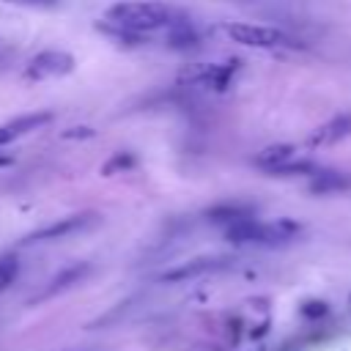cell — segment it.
<instances>
[{"mask_svg": "<svg viewBox=\"0 0 351 351\" xmlns=\"http://www.w3.org/2000/svg\"><path fill=\"white\" fill-rule=\"evenodd\" d=\"M19 274V255L16 252H3L0 255V293L16 280Z\"/></svg>", "mask_w": 351, "mask_h": 351, "instance_id": "13", "label": "cell"}, {"mask_svg": "<svg viewBox=\"0 0 351 351\" xmlns=\"http://www.w3.org/2000/svg\"><path fill=\"white\" fill-rule=\"evenodd\" d=\"M104 16L118 33H123L129 38L167 30L184 19L176 8L156 3V0H123V3H115L112 8H107Z\"/></svg>", "mask_w": 351, "mask_h": 351, "instance_id": "1", "label": "cell"}, {"mask_svg": "<svg viewBox=\"0 0 351 351\" xmlns=\"http://www.w3.org/2000/svg\"><path fill=\"white\" fill-rule=\"evenodd\" d=\"M351 134V115H337L329 123H324L321 129H315V134L310 137V145H335L337 140Z\"/></svg>", "mask_w": 351, "mask_h": 351, "instance_id": "11", "label": "cell"}, {"mask_svg": "<svg viewBox=\"0 0 351 351\" xmlns=\"http://www.w3.org/2000/svg\"><path fill=\"white\" fill-rule=\"evenodd\" d=\"M302 313H304L307 318H318V315L326 313V304H324V302H307V304L302 307Z\"/></svg>", "mask_w": 351, "mask_h": 351, "instance_id": "15", "label": "cell"}, {"mask_svg": "<svg viewBox=\"0 0 351 351\" xmlns=\"http://www.w3.org/2000/svg\"><path fill=\"white\" fill-rule=\"evenodd\" d=\"M96 222V214H74V217H66V219H58L47 228H38L33 230L30 236H25L22 244H36V241H52V239H63V236H71V233H80L85 228H90Z\"/></svg>", "mask_w": 351, "mask_h": 351, "instance_id": "6", "label": "cell"}, {"mask_svg": "<svg viewBox=\"0 0 351 351\" xmlns=\"http://www.w3.org/2000/svg\"><path fill=\"white\" fill-rule=\"evenodd\" d=\"M14 5H30V8H58L60 0H5Z\"/></svg>", "mask_w": 351, "mask_h": 351, "instance_id": "14", "label": "cell"}, {"mask_svg": "<svg viewBox=\"0 0 351 351\" xmlns=\"http://www.w3.org/2000/svg\"><path fill=\"white\" fill-rule=\"evenodd\" d=\"M90 271V266L88 263H74V266H69V269H63V271H58L41 291H38V296H36V302H41V299H52V296H58V293H63L66 288H71L74 282H80L85 274Z\"/></svg>", "mask_w": 351, "mask_h": 351, "instance_id": "8", "label": "cell"}, {"mask_svg": "<svg viewBox=\"0 0 351 351\" xmlns=\"http://www.w3.org/2000/svg\"><path fill=\"white\" fill-rule=\"evenodd\" d=\"M302 230L299 222L293 219H274V222H258L252 217L247 219H239L233 225L225 228V236L228 241L233 244H285L291 241L296 233Z\"/></svg>", "mask_w": 351, "mask_h": 351, "instance_id": "2", "label": "cell"}, {"mask_svg": "<svg viewBox=\"0 0 351 351\" xmlns=\"http://www.w3.org/2000/svg\"><path fill=\"white\" fill-rule=\"evenodd\" d=\"M225 36L236 44L252 47V49H274V47H299V41H293L291 36H285L277 27H266V25H250V22H228Z\"/></svg>", "mask_w": 351, "mask_h": 351, "instance_id": "3", "label": "cell"}, {"mask_svg": "<svg viewBox=\"0 0 351 351\" xmlns=\"http://www.w3.org/2000/svg\"><path fill=\"white\" fill-rule=\"evenodd\" d=\"M233 71H236V60L233 63H192V66H186L181 74H178V82H184V85H208V88H217V90H222L225 85H228V80L233 77Z\"/></svg>", "mask_w": 351, "mask_h": 351, "instance_id": "4", "label": "cell"}, {"mask_svg": "<svg viewBox=\"0 0 351 351\" xmlns=\"http://www.w3.org/2000/svg\"><path fill=\"white\" fill-rule=\"evenodd\" d=\"M49 121H52V112L38 110V112H27V115H19V118L3 123L0 126V148L8 145V143H14V140H19V137H25V134H30V132H38Z\"/></svg>", "mask_w": 351, "mask_h": 351, "instance_id": "7", "label": "cell"}, {"mask_svg": "<svg viewBox=\"0 0 351 351\" xmlns=\"http://www.w3.org/2000/svg\"><path fill=\"white\" fill-rule=\"evenodd\" d=\"M74 71V58L60 49H47L38 52L27 63V77L30 80H52V77H66Z\"/></svg>", "mask_w": 351, "mask_h": 351, "instance_id": "5", "label": "cell"}, {"mask_svg": "<svg viewBox=\"0 0 351 351\" xmlns=\"http://www.w3.org/2000/svg\"><path fill=\"white\" fill-rule=\"evenodd\" d=\"M343 189H351V178L343 176V173L315 170L313 178H310V192L313 195H335V192H343Z\"/></svg>", "mask_w": 351, "mask_h": 351, "instance_id": "12", "label": "cell"}, {"mask_svg": "<svg viewBox=\"0 0 351 351\" xmlns=\"http://www.w3.org/2000/svg\"><path fill=\"white\" fill-rule=\"evenodd\" d=\"M293 159H296V148L288 145V143H277V145H269V148L255 154V167H261L266 173H274V170H280L282 165H288Z\"/></svg>", "mask_w": 351, "mask_h": 351, "instance_id": "10", "label": "cell"}, {"mask_svg": "<svg viewBox=\"0 0 351 351\" xmlns=\"http://www.w3.org/2000/svg\"><path fill=\"white\" fill-rule=\"evenodd\" d=\"M228 261L225 258H197V261H189V263H181L165 274H159V280L165 282H176V280H189V277H197V274H208V271H217L222 269Z\"/></svg>", "mask_w": 351, "mask_h": 351, "instance_id": "9", "label": "cell"}]
</instances>
